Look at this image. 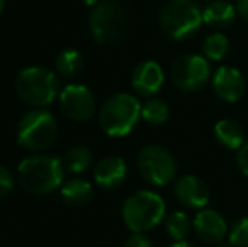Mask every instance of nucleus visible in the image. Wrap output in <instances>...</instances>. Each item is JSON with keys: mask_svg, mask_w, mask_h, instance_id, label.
<instances>
[{"mask_svg": "<svg viewBox=\"0 0 248 247\" xmlns=\"http://www.w3.org/2000/svg\"><path fill=\"white\" fill-rule=\"evenodd\" d=\"M62 161L56 156L36 154L20 161L19 183L27 193L47 195L62 185Z\"/></svg>", "mask_w": 248, "mask_h": 247, "instance_id": "nucleus-1", "label": "nucleus"}, {"mask_svg": "<svg viewBox=\"0 0 248 247\" xmlns=\"http://www.w3.org/2000/svg\"><path fill=\"white\" fill-rule=\"evenodd\" d=\"M142 105L130 93H117L103 103L100 110V127L110 137L128 135L137 125Z\"/></svg>", "mask_w": 248, "mask_h": 247, "instance_id": "nucleus-2", "label": "nucleus"}, {"mask_svg": "<svg viewBox=\"0 0 248 247\" xmlns=\"http://www.w3.org/2000/svg\"><path fill=\"white\" fill-rule=\"evenodd\" d=\"M124 222L132 232H145L155 229L166 217V201L154 191L142 190L130 195L122 208Z\"/></svg>", "mask_w": 248, "mask_h": 247, "instance_id": "nucleus-3", "label": "nucleus"}, {"mask_svg": "<svg viewBox=\"0 0 248 247\" xmlns=\"http://www.w3.org/2000/svg\"><path fill=\"white\" fill-rule=\"evenodd\" d=\"M17 95L32 107H47L59 97V80L44 66H29L17 75Z\"/></svg>", "mask_w": 248, "mask_h": 247, "instance_id": "nucleus-4", "label": "nucleus"}, {"mask_svg": "<svg viewBox=\"0 0 248 247\" xmlns=\"http://www.w3.org/2000/svg\"><path fill=\"white\" fill-rule=\"evenodd\" d=\"M159 24L166 36L183 41L199 31L202 24V10L193 0H170L160 10Z\"/></svg>", "mask_w": 248, "mask_h": 247, "instance_id": "nucleus-5", "label": "nucleus"}, {"mask_svg": "<svg viewBox=\"0 0 248 247\" xmlns=\"http://www.w3.org/2000/svg\"><path fill=\"white\" fill-rule=\"evenodd\" d=\"M58 135L54 115L44 109L27 112L17 124V142L27 151H44L51 148Z\"/></svg>", "mask_w": 248, "mask_h": 247, "instance_id": "nucleus-6", "label": "nucleus"}, {"mask_svg": "<svg viewBox=\"0 0 248 247\" xmlns=\"http://www.w3.org/2000/svg\"><path fill=\"white\" fill-rule=\"evenodd\" d=\"M127 14L118 0H100L90 16V31L98 44H113L124 36Z\"/></svg>", "mask_w": 248, "mask_h": 247, "instance_id": "nucleus-7", "label": "nucleus"}, {"mask_svg": "<svg viewBox=\"0 0 248 247\" xmlns=\"http://www.w3.org/2000/svg\"><path fill=\"white\" fill-rule=\"evenodd\" d=\"M137 171L144 181L154 186H166L176 181L177 163L166 148L149 144L139 151Z\"/></svg>", "mask_w": 248, "mask_h": 247, "instance_id": "nucleus-8", "label": "nucleus"}, {"mask_svg": "<svg viewBox=\"0 0 248 247\" xmlns=\"http://www.w3.org/2000/svg\"><path fill=\"white\" fill-rule=\"evenodd\" d=\"M211 76L208 58L199 54H183L170 66V80L179 90L199 92Z\"/></svg>", "mask_w": 248, "mask_h": 247, "instance_id": "nucleus-9", "label": "nucleus"}, {"mask_svg": "<svg viewBox=\"0 0 248 247\" xmlns=\"http://www.w3.org/2000/svg\"><path fill=\"white\" fill-rule=\"evenodd\" d=\"M59 107L68 119L85 122L95 114V97L85 85L71 83L59 92Z\"/></svg>", "mask_w": 248, "mask_h": 247, "instance_id": "nucleus-10", "label": "nucleus"}, {"mask_svg": "<svg viewBox=\"0 0 248 247\" xmlns=\"http://www.w3.org/2000/svg\"><path fill=\"white\" fill-rule=\"evenodd\" d=\"M245 78L233 66H221L213 75V90L216 97L226 103H235L245 93Z\"/></svg>", "mask_w": 248, "mask_h": 247, "instance_id": "nucleus-11", "label": "nucleus"}, {"mask_svg": "<svg viewBox=\"0 0 248 247\" xmlns=\"http://www.w3.org/2000/svg\"><path fill=\"white\" fill-rule=\"evenodd\" d=\"M164 80L166 76H164L162 66L152 60L139 63L132 73V86L135 93L140 97H147V99H152L160 92Z\"/></svg>", "mask_w": 248, "mask_h": 247, "instance_id": "nucleus-12", "label": "nucleus"}, {"mask_svg": "<svg viewBox=\"0 0 248 247\" xmlns=\"http://www.w3.org/2000/svg\"><path fill=\"white\" fill-rule=\"evenodd\" d=\"M174 193L181 205L201 210L209 201V188L204 180L194 175H184L174 183Z\"/></svg>", "mask_w": 248, "mask_h": 247, "instance_id": "nucleus-13", "label": "nucleus"}, {"mask_svg": "<svg viewBox=\"0 0 248 247\" xmlns=\"http://www.w3.org/2000/svg\"><path fill=\"white\" fill-rule=\"evenodd\" d=\"M193 231L206 244H218L228 235V225L216 210L201 208L193 220Z\"/></svg>", "mask_w": 248, "mask_h": 247, "instance_id": "nucleus-14", "label": "nucleus"}, {"mask_svg": "<svg viewBox=\"0 0 248 247\" xmlns=\"http://www.w3.org/2000/svg\"><path fill=\"white\" fill-rule=\"evenodd\" d=\"M93 178L96 185L105 190H115L122 186L127 178V163L118 156H107L100 159L93 169Z\"/></svg>", "mask_w": 248, "mask_h": 247, "instance_id": "nucleus-15", "label": "nucleus"}, {"mask_svg": "<svg viewBox=\"0 0 248 247\" xmlns=\"http://www.w3.org/2000/svg\"><path fill=\"white\" fill-rule=\"evenodd\" d=\"M236 7L226 0H213L202 10V22L215 29L230 27L236 19Z\"/></svg>", "mask_w": 248, "mask_h": 247, "instance_id": "nucleus-16", "label": "nucleus"}, {"mask_svg": "<svg viewBox=\"0 0 248 247\" xmlns=\"http://www.w3.org/2000/svg\"><path fill=\"white\" fill-rule=\"evenodd\" d=\"M215 137L230 151H238L245 144V132L242 125L232 119H221L215 124Z\"/></svg>", "mask_w": 248, "mask_h": 247, "instance_id": "nucleus-17", "label": "nucleus"}, {"mask_svg": "<svg viewBox=\"0 0 248 247\" xmlns=\"http://www.w3.org/2000/svg\"><path fill=\"white\" fill-rule=\"evenodd\" d=\"M61 197L69 207H85L92 201L93 188L85 180H69L61 185Z\"/></svg>", "mask_w": 248, "mask_h": 247, "instance_id": "nucleus-18", "label": "nucleus"}, {"mask_svg": "<svg viewBox=\"0 0 248 247\" xmlns=\"http://www.w3.org/2000/svg\"><path fill=\"white\" fill-rule=\"evenodd\" d=\"M85 60L83 54L76 49H64L59 53L58 60H56V69L61 76L64 78H73L83 69Z\"/></svg>", "mask_w": 248, "mask_h": 247, "instance_id": "nucleus-19", "label": "nucleus"}, {"mask_svg": "<svg viewBox=\"0 0 248 247\" xmlns=\"http://www.w3.org/2000/svg\"><path fill=\"white\" fill-rule=\"evenodd\" d=\"M230 51V41L225 34L213 33L202 43V54L209 61H221L226 58Z\"/></svg>", "mask_w": 248, "mask_h": 247, "instance_id": "nucleus-20", "label": "nucleus"}, {"mask_svg": "<svg viewBox=\"0 0 248 247\" xmlns=\"http://www.w3.org/2000/svg\"><path fill=\"white\" fill-rule=\"evenodd\" d=\"M92 161H93V156L90 148H86V146H75L66 154L64 166L68 171L79 175V173H85L92 166Z\"/></svg>", "mask_w": 248, "mask_h": 247, "instance_id": "nucleus-21", "label": "nucleus"}, {"mask_svg": "<svg viewBox=\"0 0 248 247\" xmlns=\"http://www.w3.org/2000/svg\"><path fill=\"white\" fill-rule=\"evenodd\" d=\"M140 119L149 125H162L169 119V107L160 99H149L142 105Z\"/></svg>", "mask_w": 248, "mask_h": 247, "instance_id": "nucleus-22", "label": "nucleus"}, {"mask_svg": "<svg viewBox=\"0 0 248 247\" xmlns=\"http://www.w3.org/2000/svg\"><path fill=\"white\" fill-rule=\"evenodd\" d=\"M191 220L184 212H174L166 218V231L174 242L186 241L191 232Z\"/></svg>", "mask_w": 248, "mask_h": 247, "instance_id": "nucleus-23", "label": "nucleus"}, {"mask_svg": "<svg viewBox=\"0 0 248 247\" xmlns=\"http://www.w3.org/2000/svg\"><path fill=\"white\" fill-rule=\"evenodd\" d=\"M228 241L233 247H248V217H243L233 224L228 232Z\"/></svg>", "mask_w": 248, "mask_h": 247, "instance_id": "nucleus-24", "label": "nucleus"}, {"mask_svg": "<svg viewBox=\"0 0 248 247\" xmlns=\"http://www.w3.org/2000/svg\"><path fill=\"white\" fill-rule=\"evenodd\" d=\"M14 188V176L5 166L0 165V197H5Z\"/></svg>", "mask_w": 248, "mask_h": 247, "instance_id": "nucleus-25", "label": "nucleus"}, {"mask_svg": "<svg viewBox=\"0 0 248 247\" xmlns=\"http://www.w3.org/2000/svg\"><path fill=\"white\" fill-rule=\"evenodd\" d=\"M125 247H154V244L145 234H142V232H134V235H130V237L127 239Z\"/></svg>", "mask_w": 248, "mask_h": 247, "instance_id": "nucleus-26", "label": "nucleus"}, {"mask_svg": "<svg viewBox=\"0 0 248 247\" xmlns=\"http://www.w3.org/2000/svg\"><path fill=\"white\" fill-rule=\"evenodd\" d=\"M236 166L242 171V175L248 178V142H245L236 152Z\"/></svg>", "mask_w": 248, "mask_h": 247, "instance_id": "nucleus-27", "label": "nucleus"}, {"mask_svg": "<svg viewBox=\"0 0 248 247\" xmlns=\"http://www.w3.org/2000/svg\"><path fill=\"white\" fill-rule=\"evenodd\" d=\"M236 12L248 22V0H236Z\"/></svg>", "mask_w": 248, "mask_h": 247, "instance_id": "nucleus-28", "label": "nucleus"}, {"mask_svg": "<svg viewBox=\"0 0 248 247\" xmlns=\"http://www.w3.org/2000/svg\"><path fill=\"white\" fill-rule=\"evenodd\" d=\"M169 247H196V246H193L191 242H187V241H176L172 246H169Z\"/></svg>", "mask_w": 248, "mask_h": 247, "instance_id": "nucleus-29", "label": "nucleus"}, {"mask_svg": "<svg viewBox=\"0 0 248 247\" xmlns=\"http://www.w3.org/2000/svg\"><path fill=\"white\" fill-rule=\"evenodd\" d=\"M98 2L100 0H83V3H86V5H90V7H95Z\"/></svg>", "mask_w": 248, "mask_h": 247, "instance_id": "nucleus-30", "label": "nucleus"}, {"mask_svg": "<svg viewBox=\"0 0 248 247\" xmlns=\"http://www.w3.org/2000/svg\"><path fill=\"white\" fill-rule=\"evenodd\" d=\"M3 7H5V0H0V16L3 12Z\"/></svg>", "mask_w": 248, "mask_h": 247, "instance_id": "nucleus-31", "label": "nucleus"}, {"mask_svg": "<svg viewBox=\"0 0 248 247\" xmlns=\"http://www.w3.org/2000/svg\"><path fill=\"white\" fill-rule=\"evenodd\" d=\"M221 247H233V246H221Z\"/></svg>", "mask_w": 248, "mask_h": 247, "instance_id": "nucleus-32", "label": "nucleus"}]
</instances>
